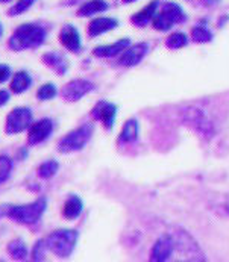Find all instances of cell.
Masks as SVG:
<instances>
[{
  "label": "cell",
  "mask_w": 229,
  "mask_h": 262,
  "mask_svg": "<svg viewBox=\"0 0 229 262\" xmlns=\"http://www.w3.org/2000/svg\"><path fill=\"white\" fill-rule=\"evenodd\" d=\"M46 29L39 25H22L18 26L14 34L11 35L8 46L14 52H22V50H29V49H37L43 46L46 41Z\"/></svg>",
  "instance_id": "cell-1"
},
{
  "label": "cell",
  "mask_w": 229,
  "mask_h": 262,
  "mask_svg": "<svg viewBox=\"0 0 229 262\" xmlns=\"http://www.w3.org/2000/svg\"><path fill=\"white\" fill-rule=\"evenodd\" d=\"M47 209V199L39 197L35 202L28 203V205H14V206H6V209H0V212L5 217H9L12 222L20 223L25 226H32L38 223L39 219Z\"/></svg>",
  "instance_id": "cell-2"
},
{
  "label": "cell",
  "mask_w": 229,
  "mask_h": 262,
  "mask_svg": "<svg viewBox=\"0 0 229 262\" xmlns=\"http://www.w3.org/2000/svg\"><path fill=\"white\" fill-rule=\"evenodd\" d=\"M77 239H79L77 230L59 229V230L52 232L46 238V244H47V249L52 253H55L58 258H69L76 249Z\"/></svg>",
  "instance_id": "cell-3"
},
{
  "label": "cell",
  "mask_w": 229,
  "mask_h": 262,
  "mask_svg": "<svg viewBox=\"0 0 229 262\" xmlns=\"http://www.w3.org/2000/svg\"><path fill=\"white\" fill-rule=\"evenodd\" d=\"M184 20H185V14L182 8L178 3L169 2L164 3L159 11H156L152 25L156 31H169L173 25H178Z\"/></svg>",
  "instance_id": "cell-4"
},
{
  "label": "cell",
  "mask_w": 229,
  "mask_h": 262,
  "mask_svg": "<svg viewBox=\"0 0 229 262\" xmlns=\"http://www.w3.org/2000/svg\"><path fill=\"white\" fill-rule=\"evenodd\" d=\"M93 130H94L93 124H84L75 130L69 132L64 138L59 140L58 151L59 153H73V151L82 150L87 146V143L90 141Z\"/></svg>",
  "instance_id": "cell-5"
},
{
  "label": "cell",
  "mask_w": 229,
  "mask_h": 262,
  "mask_svg": "<svg viewBox=\"0 0 229 262\" xmlns=\"http://www.w3.org/2000/svg\"><path fill=\"white\" fill-rule=\"evenodd\" d=\"M31 124H32V111L29 108H15L6 117L5 132L8 135H15L31 127Z\"/></svg>",
  "instance_id": "cell-6"
},
{
  "label": "cell",
  "mask_w": 229,
  "mask_h": 262,
  "mask_svg": "<svg viewBox=\"0 0 229 262\" xmlns=\"http://www.w3.org/2000/svg\"><path fill=\"white\" fill-rule=\"evenodd\" d=\"M94 90L93 82L85 79H73L69 83H66L61 90V97L67 102H77L85 94L91 93Z\"/></svg>",
  "instance_id": "cell-7"
},
{
  "label": "cell",
  "mask_w": 229,
  "mask_h": 262,
  "mask_svg": "<svg viewBox=\"0 0 229 262\" xmlns=\"http://www.w3.org/2000/svg\"><path fill=\"white\" fill-rule=\"evenodd\" d=\"M176 247V238L172 235H162L156 239L151 252V261L153 262H165L169 261L175 252Z\"/></svg>",
  "instance_id": "cell-8"
},
{
  "label": "cell",
  "mask_w": 229,
  "mask_h": 262,
  "mask_svg": "<svg viewBox=\"0 0 229 262\" xmlns=\"http://www.w3.org/2000/svg\"><path fill=\"white\" fill-rule=\"evenodd\" d=\"M53 120L50 118H41L38 121L32 123L29 127V134H28V144L29 146H37L44 143L53 132Z\"/></svg>",
  "instance_id": "cell-9"
},
{
  "label": "cell",
  "mask_w": 229,
  "mask_h": 262,
  "mask_svg": "<svg viewBox=\"0 0 229 262\" xmlns=\"http://www.w3.org/2000/svg\"><path fill=\"white\" fill-rule=\"evenodd\" d=\"M115 115H117V105L108 102V100H100L96 103V106L91 111V117L97 121H100L105 129H113L115 123Z\"/></svg>",
  "instance_id": "cell-10"
},
{
  "label": "cell",
  "mask_w": 229,
  "mask_h": 262,
  "mask_svg": "<svg viewBox=\"0 0 229 262\" xmlns=\"http://www.w3.org/2000/svg\"><path fill=\"white\" fill-rule=\"evenodd\" d=\"M148 52H149L148 42H140V44H135L132 47H128L123 52V55L120 56L118 64L123 67H134L143 61V58L148 55Z\"/></svg>",
  "instance_id": "cell-11"
},
{
  "label": "cell",
  "mask_w": 229,
  "mask_h": 262,
  "mask_svg": "<svg viewBox=\"0 0 229 262\" xmlns=\"http://www.w3.org/2000/svg\"><path fill=\"white\" fill-rule=\"evenodd\" d=\"M59 42L70 52L73 53H79L82 49V41H80V35L79 31L73 25H66L61 32H59Z\"/></svg>",
  "instance_id": "cell-12"
},
{
  "label": "cell",
  "mask_w": 229,
  "mask_h": 262,
  "mask_svg": "<svg viewBox=\"0 0 229 262\" xmlns=\"http://www.w3.org/2000/svg\"><path fill=\"white\" fill-rule=\"evenodd\" d=\"M41 59H43L46 67H49L52 72H55L58 76L66 75L67 70H69L67 59L61 53H58V52H47V53L43 55Z\"/></svg>",
  "instance_id": "cell-13"
},
{
  "label": "cell",
  "mask_w": 229,
  "mask_h": 262,
  "mask_svg": "<svg viewBox=\"0 0 229 262\" xmlns=\"http://www.w3.org/2000/svg\"><path fill=\"white\" fill-rule=\"evenodd\" d=\"M129 44H131V41L128 38H123V39L117 41L114 44L96 47L93 50V55L97 56V58H113V56H117L118 53H123L129 47Z\"/></svg>",
  "instance_id": "cell-14"
},
{
  "label": "cell",
  "mask_w": 229,
  "mask_h": 262,
  "mask_svg": "<svg viewBox=\"0 0 229 262\" xmlns=\"http://www.w3.org/2000/svg\"><path fill=\"white\" fill-rule=\"evenodd\" d=\"M118 26V21L115 18H110V17H100V18H96L93 20L90 25H88V35L91 38L99 37L108 31H113Z\"/></svg>",
  "instance_id": "cell-15"
},
{
  "label": "cell",
  "mask_w": 229,
  "mask_h": 262,
  "mask_svg": "<svg viewBox=\"0 0 229 262\" xmlns=\"http://www.w3.org/2000/svg\"><path fill=\"white\" fill-rule=\"evenodd\" d=\"M156 9H158V2L153 0V2H151V3L148 5V6H144L140 12L134 14V15L131 17V21H132L135 26L144 28L151 20H153V17H155V14H156Z\"/></svg>",
  "instance_id": "cell-16"
},
{
  "label": "cell",
  "mask_w": 229,
  "mask_h": 262,
  "mask_svg": "<svg viewBox=\"0 0 229 262\" xmlns=\"http://www.w3.org/2000/svg\"><path fill=\"white\" fill-rule=\"evenodd\" d=\"M82 209H84V202L80 200V197H77V195L73 194L64 203V206H63V215L67 220H75V219H77L80 215Z\"/></svg>",
  "instance_id": "cell-17"
},
{
  "label": "cell",
  "mask_w": 229,
  "mask_h": 262,
  "mask_svg": "<svg viewBox=\"0 0 229 262\" xmlns=\"http://www.w3.org/2000/svg\"><path fill=\"white\" fill-rule=\"evenodd\" d=\"M32 85V77L28 72H17L11 80V91L15 94H22L28 91Z\"/></svg>",
  "instance_id": "cell-18"
},
{
  "label": "cell",
  "mask_w": 229,
  "mask_h": 262,
  "mask_svg": "<svg viewBox=\"0 0 229 262\" xmlns=\"http://www.w3.org/2000/svg\"><path fill=\"white\" fill-rule=\"evenodd\" d=\"M8 253L11 255V258H12L14 261H26L28 256H29L28 246L25 244V241H23L22 238L12 239V241L8 244Z\"/></svg>",
  "instance_id": "cell-19"
},
{
  "label": "cell",
  "mask_w": 229,
  "mask_h": 262,
  "mask_svg": "<svg viewBox=\"0 0 229 262\" xmlns=\"http://www.w3.org/2000/svg\"><path fill=\"white\" fill-rule=\"evenodd\" d=\"M107 9H108V3L105 0H88V2H85L79 8L77 15L79 17H88V15H94V14L103 12Z\"/></svg>",
  "instance_id": "cell-20"
},
{
  "label": "cell",
  "mask_w": 229,
  "mask_h": 262,
  "mask_svg": "<svg viewBox=\"0 0 229 262\" xmlns=\"http://www.w3.org/2000/svg\"><path fill=\"white\" fill-rule=\"evenodd\" d=\"M138 130H140V126H138V121L137 120H128L121 129V134H120V138L118 141L120 143H132L138 138Z\"/></svg>",
  "instance_id": "cell-21"
},
{
  "label": "cell",
  "mask_w": 229,
  "mask_h": 262,
  "mask_svg": "<svg viewBox=\"0 0 229 262\" xmlns=\"http://www.w3.org/2000/svg\"><path fill=\"white\" fill-rule=\"evenodd\" d=\"M58 170H59V164L55 159H49L38 167V176L41 179H50L58 173Z\"/></svg>",
  "instance_id": "cell-22"
},
{
  "label": "cell",
  "mask_w": 229,
  "mask_h": 262,
  "mask_svg": "<svg viewBox=\"0 0 229 262\" xmlns=\"http://www.w3.org/2000/svg\"><path fill=\"white\" fill-rule=\"evenodd\" d=\"M191 38L194 42H210L213 41V32L206 26L199 25L191 31Z\"/></svg>",
  "instance_id": "cell-23"
},
{
  "label": "cell",
  "mask_w": 229,
  "mask_h": 262,
  "mask_svg": "<svg viewBox=\"0 0 229 262\" xmlns=\"http://www.w3.org/2000/svg\"><path fill=\"white\" fill-rule=\"evenodd\" d=\"M187 42H189V38L182 32H175V34H172L170 37L165 39V46L169 49H172V50L182 49L184 46H187Z\"/></svg>",
  "instance_id": "cell-24"
},
{
  "label": "cell",
  "mask_w": 229,
  "mask_h": 262,
  "mask_svg": "<svg viewBox=\"0 0 229 262\" xmlns=\"http://www.w3.org/2000/svg\"><path fill=\"white\" fill-rule=\"evenodd\" d=\"M56 94H58V90H56L55 83H44L43 86H39V90L37 91V97L43 102L55 99Z\"/></svg>",
  "instance_id": "cell-25"
},
{
  "label": "cell",
  "mask_w": 229,
  "mask_h": 262,
  "mask_svg": "<svg viewBox=\"0 0 229 262\" xmlns=\"http://www.w3.org/2000/svg\"><path fill=\"white\" fill-rule=\"evenodd\" d=\"M35 2H37V0H18V2H15L14 6H11V8L8 9V15H9V17L20 15V14L26 12Z\"/></svg>",
  "instance_id": "cell-26"
},
{
  "label": "cell",
  "mask_w": 229,
  "mask_h": 262,
  "mask_svg": "<svg viewBox=\"0 0 229 262\" xmlns=\"http://www.w3.org/2000/svg\"><path fill=\"white\" fill-rule=\"evenodd\" d=\"M12 171V161L8 156H0V185L6 182Z\"/></svg>",
  "instance_id": "cell-27"
},
{
  "label": "cell",
  "mask_w": 229,
  "mask_h": 262,
  "mask_svg": "<svg viewBox=\"0 0 229 262\" xmlns=\"http://www.w3.org/2000/svg\"><path fill=\"white\" fill-rule=\"evenodd\" d=\"M46 249H47L46 239L37 241L35 246H34V249H32V253H31V259L35 262L43 261L44 259V255H46Z\"/></svg>",
  "instance_id": "cell-28"
},
{
  "label": "cell",
  "mask_w": 229,
  "mask_h": 262,
  "mask_svg": "<svg viewBox=\"0 0 229 262\" xmlns=\"http://www.w3.org/2000/svg\"><path fill=\"white\" fill-rule=\"evenodd\" d=\"M11 67L6 66V64H0V83L6 82L9 77H11Z\"/></svg>",
  "instance_id": "cell-29"
},
{
  "label": "cell",
  "mask_w": 229,
  "mask_h": 262,
  "mask_svg": "<svg viewBox=\"0 0 229 262\" xmlns=\"http://www.w3.org/2000/svg\"><path fill=\"white\" fill-rule=\"evenodd\" d=\"M8 102H9V93L5 91V90H0V108L3 105H6Z\"/></svg>",
  "instance_id": "cell-30"
},
{
  "label": "cell",
  "mask_w": 229,
  "mask_h": 262,
  "mask_svg": "<svg viewBox=\"0 0 229 262\" xmlns=\"http://www.w3.org/2000/svg\"><path fill=\"white\" fill-rule=\"evenodd\" d=\"M124 3H132V2H137V0H123Z\"/></svg>",
  "instance_id": "cell-31"
},
{
  "label": "cell",
  "mask_w": 229,
  "mask_h": 262,
  "mask_svg": "<svg viewBox=\"0 0 229 262\" xmlns=\"http://www.w3.org/2000/svg\"><path fill=\"white\" fill-rule=\"evenodd\" d=\"M2 34H3V26H2V23H0V37H2Z\"/></svg>",
  "instance_id": "cell-32"
},
{
  "label": "cell",
  "mask_w": 229,
  "mask_h": 262,
  "mask_svg": "<svg viewBox=\"0 0 229 262\" xmlns=\"http://www.w3.org/2000/svg\"><path fill=\"white\" fill-rule=\"evenodd\" d=\"M6 2H11V0H0V3H6Z\"/></svg>",
  "instance_id": "cell-33"
}]
</instances>
